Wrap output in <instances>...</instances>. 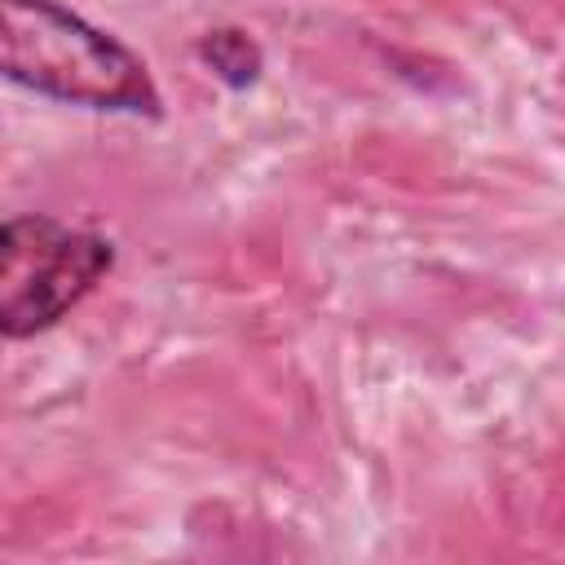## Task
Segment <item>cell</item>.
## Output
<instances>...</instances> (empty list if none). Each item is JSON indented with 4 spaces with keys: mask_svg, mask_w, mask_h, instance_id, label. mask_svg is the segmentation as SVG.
Instances as JSON below:
<instances>
[{
    "mask_svg": "<svg viewBox=\"0 0 565 565\" xmlns=\"http://www.w3.org/2000/svg\"><path fill=\"white\" fill-rule=\"evenodd\" d=\"M0 75L88 110H163L146 62L57 0H0Z\"/></svg>",
    "mask_w": 565,
    "mask_h": 565,
    "instance_id": "6da1fadb",
    "label": "cell"
},
{
    "mask_svg": "<svg viewBox=\"0 0 565 565\" xmlns=\"http://www.w3.org/2000/svg\"><path fill=\"white\" fill-rule=\"evenodd\" d=\"M115 265L106 238L53 216L0 225V335L26 340L71 313Z\"/></svg>",
    "mask_w": 565,
    "mask_h": 565,
    "instance_id": "7a4b0ae2",
    "label": "cell"
},
{
    "mask_svg": "<svg viewBox=\"0 0 565 565\" xmlns=\"http://www.w3.org/2000/svg\"><path fill=\"white\" fill-rule=\"evenodd\" d=\"M203 57L212 62V71L230 84H252L260 71V49L243 35V31H212L203 40Z\"/></svg>",
    "mask_w": 565,
    "mask_h": 565,
    "instance_id": "3957f363",
    "label": "cell"
}]
</instances>
